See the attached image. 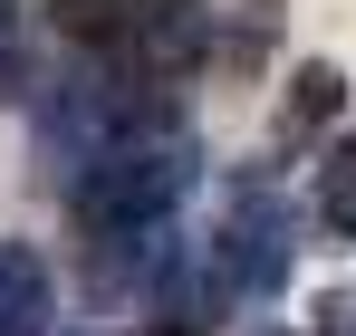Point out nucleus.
<instances>
[{"label": "nucleus", "mask_w": 356, "mask_h": 336, "mask_svg": "<svg viewBox=\"0 0 356 336\" xmlns=\"http://www.w3.org/2000/svg\"><path fill=\"white\" fill-rule=\"evenodd\" d=\"M280 279H289V212L270 183H241L212 240V298H280Z\"/></svg>", "instance_id": "f257e3e1"}, {"label": "nucleus", "mask_w": 356, "mask_h": 336, "mask_svg": "<svg viewBox=\"0 0 356 336\" xmlns=\"http://www.w3.org/2000/svg\"><path fill=\"white\" fill-rule=\"evenodd\" d=\"M58 298H49V260L29 240H0V336H49Z\"/></svg>", "instance_id": "f03ea898"}, {"label": "nucleus", "mask_w": 356, "mask_h": 336, "mask_svg": "<svg viewBox=\"0 0 356 336\" xmlns=\"http://www.w3.org/2000/svg\"><path fill=\"white\" fill-rule=\"evenodd\" d=\"M145 19H154V0H58V29L87 58H125L145 39Z\"/></svg>", "instance_id": "7ed1b4c3"}, {"label": "nucleus", "mask_w": 356, "mask_h": 336, "mask_svg": "<svg viewBox=\"0 0 356 336\" xmlns=\"http://www.w3.org/2000/svg\"><path fill=\"white\" fill-rule=\"evenodd\" d=\"M308 212H318V230H327V250L356 240V125L318 154V192H308Z\"/></svg>", "instance_id": "20e7f679"}, {"label": "nucleus", "mask_w": 356, "mask_h": 336, "mask_svg": "<svg viewBox=\"0 0 356 336\" xmlns=\"http://www.w3.org/2000/svg\"><path fill=\"white\" fill-rule=\"evenodd\" d=\"M337 106H347V77H337V67H298V77H289V106H280V135L327 125Z\"/></svg>", "instance_id": "39448f33"}, {"label": "nucleus", "mask_w": 356, "mask_h": 336, "mask_svg": "<svg viewBox=\"0 0 356 336\" xmlns=\"http://www.w3.org/2000/svg\"><path fill=\"white\" fill-rule=\"evenodd\" d=\"M318 336H356V308H347V298H327V308H318Z\"/></svg>", "instance_id": "423d86ee"}, {"label": "nucleus", "mask_w": 356, "mask_h": 336, "mask_svg": "<svg viewBox=\"0 0 356 336\" xmlns=\"http://www.w3.org/2000/svg\"><path fill=\"white\" fill-rule=\"evenodd\" d=\"M10 19H19V0H0V58H10Z\"/></svg>", "instance_id": "0eeeda50"}, {"label": "nucleus", "mask_w": 356, "mask_h": 336, "mask_svg": "<svg viewBox=\"0 0 356 336\" xmlns=\"http://www.w3.org/2000/svg\"><path fill=\"white\" fill-rule=\"evenodd\" d=\"M77 336H87V327H77Z\"/></svg>", "instance_id": "6e6552de"}]
</instances>
